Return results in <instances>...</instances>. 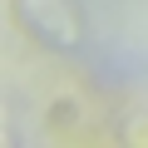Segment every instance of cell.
<instances>
[{
	"label": "cell",
	"instance_id": "6da1fadb",
	"mask_svg": "<svg viewBox=\"0 0 148 148\" xmlns=\"http://www.w3.org/2000/svg\"><path fill=\"white\" fill-rule=\"evenodd\" d=\"M10 15L49 54H74L89 40V20L79 0H10Z\"/></svg>",
	"mask_w": 148,
	"mask_h": 148
},
{
	"label": "cell",
	"instance_id": "3957f363",
	"mask_svg": "<svg viewBox=\"0 0 148 148\" xmlns=\"http://www.w3.org/2000/svg\"><path fill=\"white\" fill-rule=\"evenodd\" d=\"M114 138H119L123 148H148V109L123 114V119L114 123Z\"/></svg>",
	"mask_w": 148,
	"mask_h": 148
},
{
	"label": "cell",
	"instance_id": "7a4b0ae2",
	"mask_svg": "<svg viewBox=\"0 0 148 148\" xmlns=\"http://www.w3.org/2000/svg\"><path fill=\"white\" fill-rule=\"evenodd\" d=\"M84 119H89V109L74 99V94H59V99L49 104V114H45V123H49L54 138H74V133L84 128Z\"/></svg>",
	"mask_w": 148,
	"mask_h": 148
}]
</instances>
